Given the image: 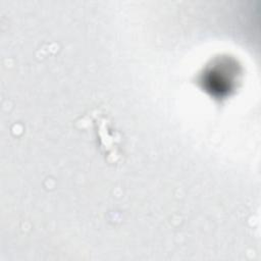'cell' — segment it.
I'll use <instances>...</instances> for the list:
<instances>
[{"mask_svg": "<svg viewBox=\"0 0 261 261\" xmlns=\"http://www.w3.org/2000/svg\"><path fill=\"white\" fill-rule=\"evenodd\" d=\"M98 113V122L96 124V134L99 137V144L102 149H104V153L107 154V160L110 163H117L121 160V153L118 152L117 144L120 142V137L118 134L113 130L107 118L102 115L99 111Z\"/></svg>", "mask_w": 261, "mask_h": 261, "instance_id": "1", "label": "cell"}]
</instances>
